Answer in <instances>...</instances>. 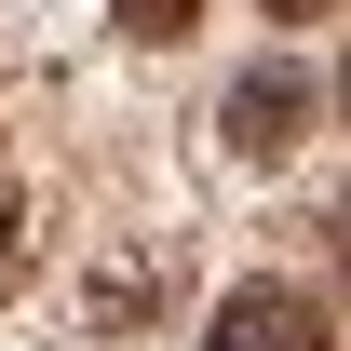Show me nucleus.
<instances>
[{
  "label": "nucleus",
  "instance_id": "obj_2",
  "mask_svg": "<svg viewBox=\"0 0 351 351\" xmlns=\"http://www.w3.org/2000/svg\"><path fill=\"white\" fill-rule=\"evenodd\" d=\"M203 351H338V311L311 298V284H284V270H257V284H230V298H217Z\"/></svg>",
  "mask_w": 351,
  "mask_h": 351
},
{
  "label": "nucleus",
  "instance_id": "obj_1",
  "mask_svg": "<svg viewBox=\"0 0 351 351\" xmlns=\"http://www.w3.org/2000/svg\"><path fill=\"white\" fill-rule=\"evenodd\" d=\"M311 122H324V82H311L298 54H257V68L217 95V149H230V162H284Z\"/></svg>",
  "mask_w": 351,
  "mask_h": 351
},
{
  "label": "nucleus",
  "instance_id": "obj_4",
  "mask_svg": "<svg viewBox=\"0 0 351 351\" xmlns=\"http://www.w3.org/2000/svg\"><path fill=\"white\" fill-rule=\"evenodd\" d=\"M108 14H122V41H189L203 27V0H108Z\"/></svg>",
  "mask_w": 351,
  "mask_h": 351
},
{
  "label": "nucleus",
  "instance_id": "obj_3",
  "mask_svg": "<svg viewBox=\"0 0 351 351\" xmlns=\"http://www.w3.org/2000/svg\"><path fill=\"white\" fill-rule=\"evenodd\" d=\"M162 284H176V243H135V257H108V270H95V324H135Z\"/></svg>",
  "mask_w": 351,
  "mask_h": 351
},
{
  "label": "nucleus",
  "instance_id": "obj_5",
  "mask_svg": "<svg viewBox=\"0 0 351 351\" xmlns=\"http://www.w3.org/2000/svg\"><path fill=\"white\" fill-rule=\"evenodd\" d=\"M27 243H41V217H27V203H0V298H14V270H27Z\"/></svg>",
  "mask_w": 351,
  "mask_h": 351
}]
</instances>
